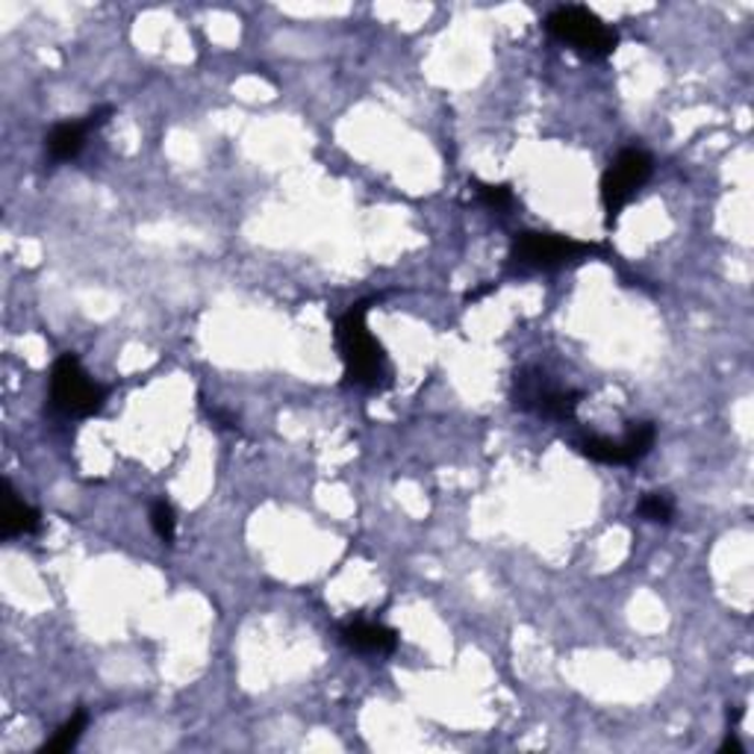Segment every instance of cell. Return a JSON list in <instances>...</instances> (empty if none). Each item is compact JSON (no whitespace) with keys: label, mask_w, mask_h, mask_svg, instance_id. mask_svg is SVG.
Listing matches in <instances>:
<instances>
[{"label":"cell","mask_w":754,"mask_h":754,"mask_svg":"<svg viewBox=\"0 0 754 754\" xmlns=\"http://www.w3.org/2000/svg\"><path fill=\"white\" fill-rule=\"evenodd\" d=\"M366 304L351 307L336 324V345H340L342 363H345V377L357 387H384L389 377L387 354L384 345L368 333L366 328Z\"/></svg>","instance_id":"obj_1"},{"label":"cell","mask_w":754,"mask_h":754,"mask_svg":"<svg viewBox=\"0 0 754 754\" xmlns=\"http://www.w3.org/2000/svg\"><path fill=\"white\" fill-rule=\"evenodd\" d=\"M545 30L554 38H561L563 45H569L575 54L587 56V59H605L619 45L617 27L605 24L587 7H557L545 19Z\"/></svg>","instance_id":"obj_2"},{"label":"cell","mask_w":754,"mask_h":754,"mask_svg":"<svg viewBox=\"0 0 754 754\" xmlns=\"http://www.w3.org/2000/svg\"><path fill=\"white\" fill-rule=\"evenodd\" d=\"M51 401L59 413L86 419L101 410L107 401V389L86 375L84 363L74 354H63L51 368Z\"/></svg>","instance_id":"obj_3"},{"label":"cell","mask_w":754,"mask_h":754,"mask_svg":"<svg viewBox=\"0 0 754 754\" xmlns=\"http://www.w3.org/2000/svg\"><path fill=\"white\" fill-rule=\"evenodd\" d=\"M652 171L654 159L640 147H628L610 163V168L601 177V203H605L608 221H617L619 212L625 210L631 198L643 189Z\"/></svg>","instance_id":"obj_4"},{"label":"cell","mask_w":754,"mask_h":754,"mask_svg":"<svg viewBox=\"0 0 754 754\" xmlns=\"http://www.w3.org/2000/svg\"><path fill=\"white\" fill-rule=\"evenodd\" d=\"M515 407L528 413L543 415V419H572L580 404V392L572 389H557L540 368H524L515 375Z\"/></svg>","instance_id":"obj_5"},{"label":"cell","mask_w":754,"mask_h":754,"mask_svg":"<svg viewBox=\"0 0 754 754\" xmlns=\"http://www.w3.org/2000/svg\"><path fill=\"white\" fill-rule=\"evenodd\" d=\"M592 251H596V245L569 240V236H561V233L524 231L513 240V259L531 268L566 266L572 259L589 257Z\"/></svg>","instance_id":"obj_6"},{"label":"cell","mask_w":754,"mask_h":754,"mask_svg":"<svg viewBox=\"0 0 754 754\" xmlns=\"http://www.w3.org/2000/svg\"><path fill=\"white\" fill-rule=\"evenodd\" d=\"M342 643L359 654H392L398 648V634L380 622L354 619L342 628Z\"/></svg>","instance_id":"obj_7"},{"label":"cell","mask_w":754,"mask_h":754,"mask_svg":"<svg viewBox=\"0 0 754 754\" xmlns=\"http://www.w3.org/2000/svg\"><path fill=\"white\" fill-rule=\"evenodd\" d=\"M38 528H42V515L36 507L21 501L10 480H3V540L36 534Z\"/></svg>","instance_id":"obj_8"},{"label":"cell","mask_w":754,"mask_h":754,"mask_svg":"<svg viewBox=\"0 0 754 754\" xmlns=\"http://www.w3.org/2000/svg\"><path fill=\"white\" fill-rule=\"evenodd\" d=\"M92 133V127L84 121H63V124H56L51 133H47L45 138V147L47 154H51V159L54 163H65V159H74L80 151H84L86 145V136Z\"/></svg>","instance_id":"obj_9"},{"label":"cell","mask_w":754,"mask_h":754,"mask_svg":"<svg viewBox=\"0 0 754 754\" xmlns=\"http://www.w3.org/2000/svg\"><path fill=\"white\" fill-rule=\"evenodd\" d=\"M86 725H89V713H86L84 708H77L71 713V719H65L63 725H59V731H56V734L51 736L45 745H42V754H59V752H68V749H74V745H77V740L84 736Z\"/></svg>","instance_id":"obj_10"},{"label":"cell","mask_w":754,"mask_h":754,"mask_svg":"<svg viewBox=\"0 0 754 754\" xmlns=\"http://www.w3.org/2000/svg\"><path fill=\"white\" fill-rule=\"evenodd\" d=\"M636 513L643 515V519H648V522H672V515H675V501H672L669 492H645L643 501H640V507H636Z\"/></svg>","instance_id":"obj_11"},{"label":"cell","mask_w":754,"mask_h":754,"mask_svg":"<svg viewBox=\"0 0 754 754\" xmlns=\"http://www.w3.org/2000/svg\"><path fill=\"white\" fill-rule=\"evenodd\" d=\"M151 528L157 531V536L163 543H171V540H175L177 519L168 501H154V504H151Z\"/></svg>","instance_id":"obj_12"},{"label":"cell","mask_w":754,"mask_h":754,"mask_svg":"<svg viewBox=\"0 0 754 754\" xmlns=\"http://www.w3.org/2000/svg\"><path fill=\"white\" fill-rule=\"evenodd\" d=\"M478 195L489 210H507L513 203V189L507 184H478Z\"/></svg>","instance_id":"obj_13"},{"label":"cell","mask_w":754,"mask_h":754,"mask_svg":"<svg viewBox=\"0 0 754 754\" xmlns=\"http://www.w3.org/2000/svg\"><path fill=\"white\" fill-rule=\"evenodd\" d=\"M728 752H736V754H743V745L736 743L734 736H728L725 743H722V754H728Z\"/></svg>","instance_id":"obj_14"}]
</instances>
